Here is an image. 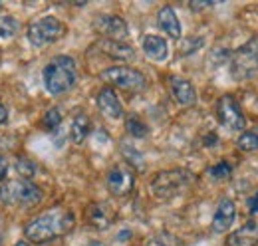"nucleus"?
<instances>
[{
  "label": "nucleus",
  "mask_w": 258,
  "mask_h": 246,
  "mask_svg": "<svg viewBox=\"0 0 258 246\" xmlns=\"http://www.w3.org/2000/svg\"><path fill=\"white\" fill-rule=\"evenodd\" d=\"M74 222H76V218L68 209L54 207L48 213H44V215L36 216L34 220H30L26 224V228H24V234H26L28 240L44 244V242H50L54 238L64 236L66 232H70Z\"/></svg>",
  "instance_id": "1"
},
{
  "label": "nucleus",
  "mask_w": 258,
  "mask_h": 246,
  "mask_svg": "<svg viewBox=\"0 0 258 246\" xmlns=\"http://www.w3.org/2000/svg\"><path fill=\"white\" fill-rule=\"evenodd\" d=\"M76 61L70 56H56L44 70V86L52 95H60L76 86Z\"/></svg>",
  "instance_id": "2"
},
{
  "label": "nucleus",
  "mask_w": 258,
  "mask_h": 246,
  "mask_svg": "<svg viewBox=\"0 0 258 246\" xmlns=\"http://www.w3.org/2000/svg\"><path fill=\"white\" fill-rule=\"evenodd\" d=\"M0 199H2V203L12 205V207L32 209L42 201V189L26 179L6 181L0 184Z\"/></svg>",
  "instance_id": "3"
},
{
  "label": "nucleus",
  "mask_w": 258,
  "mask_h": 246,
  "mask_svg": "<svg viewBox=\"0 0 258 246\" xmlns=\"http://www.w3.org/2000/svg\"><path fill=\"white\" fill-rule=\"evenodd\" d=\"M195 181L193 173L187 169H171V171H161L155 175L151 181V193L157 199H173L181 195L185 189H189Z\"/></svg>",
  "instance_id": "4"
},
{
  "label": "nucleus",
  "mask_w": 258,
  "mask_h": 246,
  "mask_svg": "<svg viewBox=\"0 0 258 246\" xmlns=\"http://www.w3.org/2000/svg\"><path fill=\"white\" fill-rule=\"evenodd\" d=\"M109 86H115L125 92H143L147 88V80L139 70H133L129 66H113L101 72L99 76Z\"/></svg>",
  "instance_id": "5"
},
{
  "label": "nucleus",
  "mask_w": 258,
  "mask_h": 246,
  "mask_svg": "<svg viewBox=\"0 0 258 246\" xmlns=\"http://www.w3.org/2000/svg\"><path fill=\"white\" fill-rule=\"evenodd\" d=\"M64 24L54 18V16H44L40 20H34L28 26V40L36 48H44L52 42H56L58 38H62L64 34Z\"/></svg>",
  "instance_id": "6"
},
{
  "label": "nucleus",
  "mask_w": 258,
  "mask_h": 246,
  "mask_svg": "<svg viewBox=\"0 0 258 246\" xmlns=\"http://www.w3.org/2000/svg\"><path fill=\"white\" fill-rule=\"evenodd\" d=\"M258 72V42H248L232 56V76L244 80Z\"/></svg>",
  "instance_id": "7"
},
{
  "label": "nucleus",
  "mask_w": 258,
  "mask_h": 246,
  "mask_svg": "<svg viewBox=\"0 0 258 246\" xmlns=\"http://www.w3.org/2000/svg\"><path fill=\"white\" fill-rule=\"evenodd\" d=\"M217 117H219V121L223 123L226 129H232V131H240L246 125L244 113L240 109V103L232 95H223L219 99V103H217Z\"/></svg>",
  "instance_id": "8"
},
{
  "label": "nucleus",
  "mask_w": 258,
  "mask_h": 246,
  "mask_svg": "<svg viewBox=\"0 0 258 246\" xmlns=\"http://www.w3.org/2000/svg\"><path fill=\"white\" fill-rule=\"evenodd\" d=\"M105 183H107V189H109L111 195L125 197L135 187V173L129 169L127 165H117L107 173Z\"/></svg>",
  "instance_id": "9"
},
{
  "label": "nucleus",
  "mask_w": 258,
  "mask_h": 246,
  "mask_svg": "<svg viewBox=\"0 0 258 246\" xmlns=\"http://www.w3.org/2000/svg\"><path fill=\"white\" fill-rule=\"evenodd\" d=\"M94 28L97 34L103 36V40H115L121 42L127 36V24L123 18L115 16V14H101L97 16L94 22Z\"/></svg>",
  "instance_id": "10"
},
{
  "label": "nucleus",
  "mask_w": 258,
  "mask_h": 246,
  "mask_svg": "<svg viewBox=\"0 0 258 246\" xmlns=\"http://www.w3.org/2000/svg\"><path fill=\"white\" fill-rule=\"evenodd\" d=\"M86 218H88L90 226H94L97 230H105V228H109V226L113 224V220H115V211H113V207L107 205V203H94V205L88 207Z\"/></svg>",
  "instance_id": "11"
},
{
  "label": "nucleus",
  "mask_w": 258,
  "mask_h": 246,
  "mask_svg": "<svg viewBox=\"0 0 258 246\" xmlns=\"http://www.w3.org/2000/svg\"><path fill=\"white\" fill-rule=\"evenodd\" d=\"M226 246H258V222L246 220L240 228L228 234Z\"/></svg>",
  "instance_id": "12"
},
{
  "label": "nucleus",
  "mask_w": 258,
  "mask_h": 246,
  "mask_svg": "<svg viewBox=\"0 0 258 246\" xmlns=\"http://www.w3.org/2000/svg\"><path fill=\"white\" fill-rule=\"evenodd\" d=\"M97 107L101 109L103 115H107L111 119L123 117V105H121L117 93L113 92L111 88H103L101 92L97 93Z\"/></svg>",
  "instance_id": "13"
},
{
  "label": "nucleus",
  "mask_w": 258,
  "mask_h": 246,
  "mask_svg": "<svg viewBox=\"0 0 258 246\" xmlns=\"http://www.w3.org/2000/svg\"><path fill=\"white\" fill-rule=\"evenodd\" d=\"M236 220V207L230 199H223L217 207V213L213 216V230L215 232H226Z\"/></svg>",
  "instance_id": "14"
},
{
  "label": "nucleus",
  "mask_w": 258,
  "mask_h": 246,
  "mask_svg": "<svg viewBox=\"0 0 258 246\" xmlns=\"http://www.w3.org/2000/svg\"><path fill=\"white\" fill-rule=\"evenodd\" d=\"M171 93L179 105H193L197 101V92L193 84L185 78H171Z\"/></svg>",
  "instance_id": "15"
},
{
  "label": "nucleus",
  "mask_w": 258,
  "mask_h": 246,
  "mask_svg": "<svg viewBox=\"0 0 258 246\" xmlns=\"http://www.w3.org/2000/svg\"><path fill=\"white\" fill-rule=\"evenodd\" d=\"M97 48L105 54V56H109V58H113V60H121V61H129L135 58V52H133V48L127 46V44H123V42H115V40H99L97 42Z\"/></svg>",
  "instance_id": "16"
},
{
  "label": "nucleus",
  "mask_w": 258,
  "mask_h": 246,
  "mask_svg": "<svg viewBox=\"0 0 258 246\" xmlns=\"http://www.w3.org/2000/svg\"><path fill=\"white\" fill-rule=\"evenodd\" d=\"M143 52L147 58L155 61L167 60L169 56V46H167V40L161 36H145L143 38Z\"/></svg>",
  "instance_id": "17"
},
{
  "label": "nucleus",
  "mask_w": 258,
  "mask_h": 246,
  "mask_svg": "<svg viewBox=\"0 0 258 246\" xmlns=\"http://www.w3.org/2000/svg\"><path fill=\"white\" fill-rule=\"evenodd\" d=\"M157 22H159V28H161L165 34H169L171 38H181V22L175 14V10L171 6H163L157 14Z\"/></svg>",
  "instance_id": "18"
},
{
  "label": "nucleus",
  "mask_w": 258,
  "mask_h": 246,
  "mask_svg": "<svg viewBox=\"0 0 258 246\" xmlns=\"http://www.w3.org/2000/svg\"><path fill=\"white\" fill-rule=\"evenodd\" d=\"M90 129H92V123H90V117L86 113H78L72 121V129H70V135H72V141L74 143H84L86 137L90 135Z\"/></svg>",
  "instance_id": "19"
},
{
  "label": "nucleus",
  "mask_w": 258,
  "mask_h": 246,
  "mask_svg": "<svg viewBox=\"0 0 258 246\" xmlns=\"http://www.w3.org/2000/svg\"><path fill=\"white\" fill-rule=\"evenodd\" d=\"M125 127H127L129 135H133V137H147V133H149V129H147V125L139 119V115H135V113H131L127 115V119H125Z\"/></svg>",
  "instance_id": "20"
},
{
  "label": "nucleus",
  "mask_w": 258,
  "mask_h": 246,
  "mask_svg": "<svg viewBox=\"0 0 258 246\" xmlns=\"http://www.w3.org/2000/svg\"><path fill=\"white\" fill-rule=\"evenodd\" d=\"M238 149L240 151H256L258 149V133L256 131H246L238 139Z\"/></svg>",
  "instance_id": "21"
},
{
  "label": "nucleus",
  "mask_w": 258,
  "mask_h": 246,
  "mask_svg": "<svg viewBox=\"0 0 258 246\" xmlns=\"http://www.w3.org/2000/svg\"><path fill=\"white\" fill-rule=\"evenodd\" d=\"M18 32V22L12 16H2L0 18V38H10Z\"/></svg>",
  "instance_id": "22"
},
{
  "label": "nucleus",
  "mask_w": 258,
  "mask_h": 246,
  "mask_svg": "<svg viewBox=\"0 0 258 246\" xmlns=\"http://www.w3.org/2000/svg\"><path fill=\"white\" fill-rule=\"evenodd\" d=\"M16 171L22 175V179L30 181V179L34 177L36 167H34V163L30 161V159H26V157H18V159H16Z\"/></svg>",
  "instance_id": "23"
},
{
  "label": "nucleus",
  "mask_w": 258,
  "mask_h": 246,
  "mask_svg": "<svg viewBox=\"0 0 258 246\" xmlns=\"http://www.w3.org/2000/svg\"><path fill=\"white\" fill-rule=\"evenodd\" d=\"M121 151H123V157L127 159V163L135 165L137 169H143V167H145V165H143V157L139 155V151H137L135 147H131V145H127V143H123Z\"/></svg>",
  "instance_id": "24"
},
{
  "label": "nucleus",
  "mask_w": 258,
  "mask_h": 246,
  "mask_svg": "<svg viewBox=\"0 0 258 246\" xmlns=\"http://www.w3.org/2000/svg\"><path fill=\"white\" fill-rule=\"evenodd\" d=\"M209 173H211V177H215V179H228V177L232 175V165L226 163V161H221L219 165L211 167Z\"/></svg>",
  "instance_id": "25"
},
{
  "label": "nucleus",
  "mask_w": 258,
  "mask_h": 246,
  "mask_svg": "<svg viewBox=\"0 0 258 246\" xmlns=\"http://www.w3.org/2000/svg\"><path fill=\"white\" fill-rule=\"evenodd\" d=\"M42 123H44V127H46L48 131H54V129L62 123V113H60V109H50V111L44 115Z\"/></svg>",
  "instance_id": "26"
},
{
  "label": "nucleus",
  "mask_w": 258,
  "mask_h": 246,
  "mask_svg": "<svg viewBox=\"0 0 258 246\" xmlns=\"http://www.w3.org/2000/svg\"><path fill=\"white\" fill-rule=\"evenodd\" d=\"M147 246H175V244H173V238L171 236H157V238L149 240Z\"/></svg>",
  "instance_id": "27"
},
{
  "label": "nucleus",
  "mask_w": 258,
  "mask_h": 246,
  "mask_svg": "<svg viewBox=\"0 0 258 246\" xmlns=\"http://www.w3.org/2000/svg\"><path fill=\"white\" fill-rule=\"evenodd\" d=\"M6 173H8V159L0 155V184L6 181Z\"/></svg>",
  "instance_id": "28"
},
{
  "label": "nucleus",
  "mask_w": 258,
  "mask_h": 246,
  "mask_svg": "<svg viewBox=\"0 0 258 246\" xmlns=\"http://www.w3.org/2000/svg\"><path fill=\"white\" fill-rule=\"evenodd\" d=\"M207 6H213V0H193L191 2V8H195V10H201Z\"/></svg>",
  "instance_id": "29"
},
{
  "label": "nucleus",
  "mask_w": 258,
  "mask_h": 246,
  "mask_svg": "<svg viewBox=\"0 0 258 246\" xmlns=\"http://www.w3.org/2000/svg\"><path fill=\"white\" fill-rule=\"evenodd\" d=\"M248 211L250 213H258V191L248 199Z\"/></svg>",
  "instance_id": "30"
},
{
  "label": "nucleus",
  "mask_w": 258,
  "mask_h": 246,
  "mask_svg": "<svg viewBox=\"0 0 258 246\" xmlns=\"http://www.w3.org/2000/svg\"><path fill=\"white\" fill-rule=\"evenodd\" d=\"M6 117H8V109H6V107L0 103V125L6 121Z\"/></svg>",
  "instance_id": "31"
},
{
  "label": "nucleus",
  "mask_w": 258,
  "mask_h": 246,
  "mask_svg": "<svg viewBox=\"0 0 258 246\" xmlns=\"http://www.w3.org/2000/svg\"><path fill=\"white\" fill-rule=\"evenodd\" d=\"M14 246H30V244H28L26 240H20V242H16V244H14Z\"/></svg>",
  "instance_id": "32"
},
{
  "label": "nucleus",
  "mask_w": 258,
  "mask_h": 246,
  "mask_svg": "<svg viewBox=\"0 0 258 246\" xmlns=\"http://www.w3.org/2000/svg\"><path fill=\"white\" fill-rule=\"evenodd\" d=\"M0 6H2V4H0Z\"/></svg>",
  "instance_id": "33"
}]
</instances>
